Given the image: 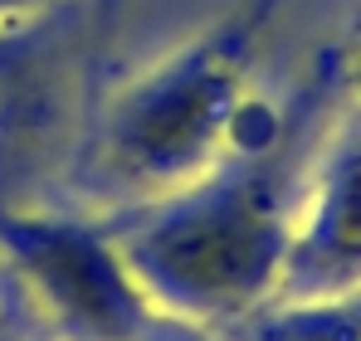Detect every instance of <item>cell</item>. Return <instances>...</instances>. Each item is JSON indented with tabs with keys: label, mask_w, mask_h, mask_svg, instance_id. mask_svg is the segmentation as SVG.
Segmentation results:
<instances>
[{
	"label": "cell",
	"mask_w": 361,
	"mask_h": 341,
	"mask_svg": "<svg viewBox=\"0 0 361 341\" xmlns=\"http://www.w3.org/2000/svg\"><path fill=\"white\" fill-rule=\"evenodd\" d=\"M337 73V58H322L283 108L249 98L210 170L103 215L122 264L171 322L215 337L274 302Z\"/></svg>",
	"instance_id": "1"
},
{
	"label": "cell",
	"mask_w": 361,
	"mask_h": 341,
	"mask_svg": "<svg viewBox=\"0 0 361 341\" xmlns=\"http://www.w3.org/2000/svg\"><path fill=\"white\" fill-rule=\"evenodd\" d=\"M254 44L259 30L235 15L98 98L68 195H103L127 210L210 170L249 103Z\"/></svg>",
	"instance_id": "2"
},
{
	"label": "cell",
	"mask_w": 361,
	"mask_h": 341,
	"mask_svg": "<svg viewBox=\"0 0 361 341\" xmlns=\"http://www.w3.org/2000/svg\"><path fill=\"white\" fill-rule=\"evenodd\" d=\"M98 98L83 0L0 25V205H59L73 190Z\"/></svg>",
	"instance_id": "3"
},
{
	"label": "cell",
	"mask_w": 361,
	"mask_h": 341,
	"mask_svg": "<svg viewBox=\"0 0 361 341\" xmlns=\"http://www.w3.org/2000/svg\"><path fill=\"white\" fill-rule=\"evenodd\" d=\"M0 264L54 341H152L171 317L122 264L103 215L63 205H0Z\"/></svg>",
	"instance_id": "4"
},
{
	"label": "cell",
	"mask_w": 361,
	"mask_h": 341,
	"mask_svg": "<svg viewBox=\"0 0 361 341\" xmlns=\"http://www.w3.org/2000/svg\"><path fill=\"white\" fill-rule=\"evenodd\" d=\"M361 287V137L312 166L274 302L342 297Z\"/></svg>",
	"instance_id": "5"
},
{
	"label": "cell",
	"mask_w": 361,
	"mask_h": 341,
	"mask_svg": "<svg viewBox=\"0 0 361 341\" xmlns=\"http://www.w3.org/2000/svg\"><path fill=\"white\" fill-rule=\"evenodd\" d=\"M215 341H361V287L342 297L269 302L244 322L215 332Z\"/></svg>",
	"instance_id": "6"
},
{
	"label": "cell",
	"mask_w": 361,
	"mask_h": 341,
	"mask_svg": "<svg viewBox=\"0 0 361 341\" xmlns=\"http://www.w3.org/2000/svg\"><path fill=\"white\" fill-rule=\"evenodd\" d=\"M122 10H127V0H83V15H88V49H93V78H98V88L108 83V68H113V54H118Z\"/></svg>",
	"instance_id": "7"
},
{
	"label": "cell",
	"mask_w": 361,
	"mask_h": 341,
	"mask_svg": "<svg viewBox=\"0 0 361 341\" xmlns=\"http://www.w3.org/2000/svg\"><path fill=\"white\" fill-rule=\"evenodd\" d=\"M63 0H0V25H15V20H30V15H44Z\"/></svg>",
	"instance_id": "8"
},
{
	"label": "cell",
	"mask_w": 361,
	"mask_h": 341,
	"mask_svg": "<svg viewBox=\"0 0 361 341\" xmlns=\"http://www.w3.org/2000/svg\"><path fill=\"white\" fill-rule=\"evenodd\" d=\"M274 10H279V0H249V5H244V20L264 35V30H269V20H274Z\"/></svg>",
	"instance_id": "9"
},
{
	"label": "cell",
	"mask_w": 361,
	"mask_h": 341,
	"mask_svg": "<svg viewBox=\"0 0 361 341\" xmlns=\"http://www.w3.org/2000/svg\"><path fill=\"white\" fill-rule=\"evenodd\" d=\"M152 341H215V337H205V332H195V327H180V322H171L161 337H152Z\"/></svg>",
	"instance_id": "10"
},
{
	"label": "cell",
	"mask_w": 361,
	"mask_h": 341,
	"mask_svg": "<svg viewBox=\"0 0 361 341\" xmlns=\"http://www.w3.org/2000/svg\"><path fill=\"white\" fill-rule=\"evenodd\" d=\"M352 88H357V98H361V49H357V58H352Z\"/></svg>",
	"instance_id": "11"
}]
</instances>
